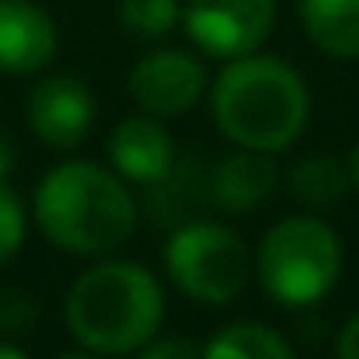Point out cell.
I'll return each mask as SVG.
<instances>
[{"label": "cell", "mask_w": 359, "mask_h": 359, "mask_svg": "<svg viewBox=\"0 0 359 359\" xmlns=\"http://www.w3.org/2000/svg\"><path fill=\"white\" fill-rule=\"evenodd\" d=\"M35 224L70 255H112L135 232L124 178L97 163H58L35 189Z\"/></svg>", "instance_id": "6da1fadb"}, {"label": "cell", "mask_w": 359, "mask_h": 359, "mask_svg": "<svg viewBox=\"0 0 359 359\" xmlns=\"http://www.w3.org/2000/svg\"><path fill=\"white\" fill-rule=\"evenodd\" d=\"M212 120L232 143L274 155L302 135L309 120V89L286 58H232L212 86Z\"/></svg>", "instance_id": "7a4b0ae2"}, {"label": "cell", "mask_w": 359, "mask_h": 359, "mask_svg": "<svg viewBox=\"0 0 359 359\" xmlns=\"http://www.w3.org/2000/svg\"><path fill=\"white\" fill-rule=\"evenodd\" d=\"M166 297L158 278L140 263L109 259L81 274L66 294V328L86 351L132 355L158 336Z\"/></svg>", "instance_id": "3957f363"}, {"label": "cell", "mask_w": 359, "mask_h": 359, "mask_svg": "<svg viewBox=\"0 0 359 359\" xmlns=\"http://www.w3.org/2000/svg\"><path fill=\"white\" fill-rule=\"evenodd\" d=\"M344 263L340 236L317 217H290L274 224L259 243L255 271L263 290L278 305L302 309L336 286Z\"/></svg>", "instance_id": "277c9868"}, {"label": "cell", "mask_w": 359, "mask_h": 359, "mask_svg": "<svg viewBox=\"0 0 359 359\" xmlns=\"http://www.w3.org/2000/svg\"><path fill=\"white\" fill-rule=\"evenodd\" d=\"M166 274L182 294L209 305H224L243 294L251 255L243 240L224 224L189 220L166 240Z\"/></svg>", "instance_id": "5b68a950"}, {"label": "cell", "mask_w": 359, "mask_h": 359, "mask_svg": "<svg viewBox=\"0 0 359 359\" xmlns=\"http://www.w3.org/2000/svg\"><path fill=\"white\" fill-rule=\"evenodd\" d=\"M182 24L205 55L232 62L263 47L274 27V0H186Z\"/></svg>", "instance_id": "8992f818"}, {"label": "cell", "mask_w": 359, "mask_h": 359, "mask_svg": "<svg viewBox=\"0 0 359 359\" xmlns=\"http://www.w3.org/2000/svg\"><path fill=\"white\" fill-rule=\"evenodd\" d=\"M128 93L147 116L166 120L189 112L205 93V66L186 50H151L147 58H140L128 78Z\"/></svg>", "instance_id": "52a82bcc"}, {"label": "cell", "mask_w": 359, "mask_h": 359, "mask_svg": "<svg viewBox=\"0 0 359 359\" xmlns=\"http://www.w3.org/2000/svg\"><path fill=\"white\" fill-rule=\"evenodd\" d=\"M27 128L39 135L47 147L70 151L93 128V93L86 81H78L74 74H47L35 81V89L27 93Z\"/></svg>", "instance_id": "ba28073f"}, {"label": "cell", "mask_w": 359, "mask_h": 359, "mask_svg": "<svg viewBox=\"0 0 359 359\" xmlns=\"http://www.w3.org/2000/svg\"><path fill=\"white\" fill-rule=\"evenodd\" d=\"M58 50V27L35 0H0V74L27 78L50 66Z\"/></svg>", "instance_id": "9c48e42d"}, {"label": "cell", "mask_w": 359, "mask_h": 359, "mask_svg": "<svg viewBox=\"0 0 359 359\" xmlns=\"http://www.w3.org/2000/svg\"><path fill=\"white\" fill-rule=\"evenodd\" d=\"M109 163L120 178L155 186L174 166V143L155 116H135L116 124V132L109 135Z\"/></svg>", "instance_id": "30bf717a"}, {"label": "cell", "mask_w": 359, "mask_h": 359, "mask_svg": "<svg viewBox=\"0 0 359 359\" xmlns=\"http://www.w3.org/2000/svg\"><path fill=\"white\" fill-rule=\"evenodd\" d=\"M274 186H278V170H274L271 155L243 147L217 163L209 194L224 212H251L274 194Z\"/></svg>", "instance_id": "8fae6325"}, {"label": "cell", "mask_w": 359, "mask_h": 359, "mask_svg": "<svg viewBox=\"0 0 359 359\" xmlns=\"http://www.w3.org/2000/svg\"><path fill=\"white\" fill-rule=\"evenodd\" d=\"M313 47L332 58H359V0H302Z\"/></svg>", "instance_id": "7c38bea8"}, {"label": "cell", "mask_w": 359, "mask_h": 359, "mask_svg": "<svg viewBox=\"0 0 359 359\" xmlns=\"http://www.w3.org/2000/svg\"><path fill=\"white\" fill-rule=\"evenodd\" d=\"M201 359H294V348L274 328L255 325V320H236L205 344Z\"/></svg>", "instance_id": "4fadbf2b"}, {"label": "cell", "mask_w": 359, "mask_h": 359, "mask_svg": "<svg viewBox=\"0 0 359 359\" xmlns=\"http://www.w3.org/2000/svg\"><path fill=\"white\" fill-rule=\"evenodd\" d=\"M351 178H348V166L332 155H309L290 170V189H294L297 201L305 205H336L344 194H348Z\"/></svg>", "instance_id": "5bb4252c"}, {"label": "cell", "mask_w": 359, "mask_h": 359, "mask_svg": "<svg viewBox=\"0 0 359 359\" xmlns=\"http://www.w3.org/2000/svg\"><path fill=\"white\" fill-rule=\"evenodd\" d=\"M178 24H182L178 0H120V27L143 43L166 39Z\"/></svg>", "instance_id": "9a60e30c"}, {"label": "cell", "mask_w": 359, "mask_h": 359, "mask_svg": "<svg viewBox=\"0 0 359 359\" xmlns=\"http://www.w3.org/2000/svg\"><path fill=\"white\" fill-rule=\"evenodd\" d=\"M24 236H27V209L16 189L8 182H0V266L16 259V251L24 248Z\"/></svg>", "instance_id": "2e32d148"}, {"label": "cell", "mask_w": 359, "mask_h": 359, "mask_svg": "<svg viewBox=\"0 0 359 359\" xmlns=\"http://www.w3.org/2000/svg\"><path fill=\"white\" fill-rule=\"evenodd\" d=\"M135 359H201V344L189 336H151Z\"/></svg>", "instance_id": "e0dca14e"}, {"label": "cell", "mask_w": 359, "mask_h": 359, "mask_svg": "<svg viewBox=\"0 0 359 359\" xmlns=\"http://www.w3.org/2000/svg\"><path fill=\"white\" fill-rule=\"evenodd\" d=\"M336 355L340 359H359V313L344 325L340 340H336Z\"/></svg>", "instance_id": "ac0fdd59"}, {"label": "cell", "mask_w": 359, "mask_h": 359, "mask_svg": "<svg viewBox=\"0 0 359 359\" xmlns=\"http://www.w3.org/2000/svg\"><path fill=\"white\" fill-rule=\"evenodd\" d=\"M12 166H16V143H12L8 135L0 132V182L12 174Z\"/></svg>", "instance_id": "d6986e66"}, {"label": "cell", "mask_w": 359, "mask_h": 359, "mask_svg": "<svg viewBox=\"0 0 359 359\" xmlns=\"http://www.w3.org/2000/svg\"><path fill=\"white\" fill-rule=\"evenodd\" d=\"M348 178H351V186L359 189V143L351 147V155H348Z\"/></svg>", "instance_id": "ffe728a7"}, {"label": "cell", "mask_w": 359, "mask_h": 359, "mask_svg": "<svg viewBox=\"0 0 359 359\" xmlns=\"http://www.w3.org/2000/svg\"><path fill=\"white\" fill-rule=\"evenodd\" d=\"M0 359H32L24 348H16V344H0Z\"/></svg>", "instance_id": "44dd1931"}, {"label": "cell", "mask_w": 359, "mask_h": 359, "mask_svg": "<svg viewBox=\"0 0 359 359\" xmlns=\"http://www.w3.org/2000/svg\"><path fill=\"white\" fill-rule=\"evenodd\" d=\"M58 359H101L97 351H66V355H58Z\"/></svg>", "instance_id": "7402d4cb"}]
</instances>
